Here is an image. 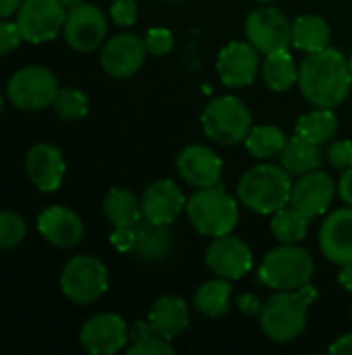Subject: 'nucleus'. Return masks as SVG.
<instances>
[{"label":"nucleus","instance_id":"nucleus-1","mask_svg":"<svg viewBox=\"0 0 352 355\" xmlns=\"http://www.w3.org/2000/svg\"><path fill=\"white\" fill-rule=\"evenodd\" d=\"M352 75L349 60L340 50L326 48L305 56L299 69L303 96L317 108H336L351 94Z\"/></svg>","mask_w":352,"mask_h":355},{"label":"nucleus","instance_id":"nucleus-2","mask_svg":"<svg viewBox=\"0 0 352 355\" xmlns=\"http://www.w3.org/2000/svg\"><path fill=\"white\" fill-rule=\"evenodd\" d=\"M317 297V291L307 283L295 291H276L261 308L259 322L268 339L276 343L295 341L309 318V306Z\"/></svg>","mask_w":352,"mask_h":355},{"label":"nucleus","instance_id":"nucleus-3","mask_svg":"<svg viewBox=\"0 0 352 355\" xmlns=\"http://www.w3.org/2000/svg\"><path fill=\"white\" fill-rule=\"evenodd\" d=\"M290 191V173L276 164H257L239 181V200L257 214H274L288 206Z\"/></svg>","mask_w":352,"mask_h":355},{"label":"nucleus","instance_id":"nucleus-4","mask_svg":"<svg viewBox=\"0 0 352 355\" xmlns=\"http://www.w3.org/2000/svg\"><path fill=\"white\" fill-rule=\"evenodd\" d=\"M185 210L195 231L207 237H220L232 233L239 220L237 200L220 185L195 191L189 198Z\"/></svg>","mask_w":352,"mask_h":355},{"label":"nucleus","instance_id":"nucleus-5","mask_svg":"<svg viewBox=\"0 0 352 355\" xmlns=\"http://www.w3.org/2000/svg\"><path fill=\"white\" fill-rule=\"evenodd\" d=\"M315 270V262L311 254L297 243H282L280 248L272 250L261 266H259V281L276 291H295L305 287Z\"/></svg>","mask_w":352,"mask_h":355},{"label":"nucleus","instance_id":"nucleus-6","mask_svg":"<svg viewBox=\"0 0 352 355\" xmlns=\"http://www.w3.org/2000/svg\"><path fill=\"white\" fill-rule=\"evenodd\" d=\"M205 135L222 146H234L247 139L253 129L251 110L234 96H220L212 100L201 114Z\"/></svg>","mask_w":352,"mask_h":355},{"label":"nucleus","instance_id":"nucleus-7","mask_svg":"<svg viewBox=\"0 0 352 355\" xmlns=\"http://www.w3.org/2000/svg\"><path fill=\"white\" fill-rule=\"evenodd\" d=\"M60 287L71 302L81 306L93 304L108 289V270L93 256H75L62 270Z\"/></svg>","mask_w":352,"mask_h":355},{"label":"nucleus","instance_id":"nucleus-8","mask_svg":"<svg viewBox=\"0 0 352 355\" xmlns=\"http://www.w3.org/2000/svg\"><path fill=\"white\" fill-rule=\"evenodd\" d=\"M58 89L56 77L44 67L19 69L8 81V98L21 110H41L52 106Z\"/></svg>","mask_w":352,"mask_h":355},{"label":"nucleus","instance_id":"nucleus-9","mask_svg":"<svg viewBox=\"0 0 352 355\" xmlns=\"http://www.w3.org/2000/svg\"><path fill=\"white\" fill-rule=\"evenodd\" d=\"M66 6L60 0H23L17 10V25L23 40L41 44L58 35L66 21Z\"/></svg>","mask_w":352,"mask_h":355},{"label":"nucleus","instance_id":"nucleus-10","mask_svg":"<svg viewBox=\"0 0 352 355\" xmlns=\"http://www.w3.org/2000/svg\"><path fill=\"white\" fill-rule=\"evenodd\" d=\"M245 35L247 42L266 56L274 52H284L288 50V46H293V23H288V19L280 10L263 6L247 17Z\"/></svg>","mask_w":352,"mask_h":355},{"label":"nucleus","instance_id":"nucleus-11","mask_svg":"<svg viewBox=\"0 0 352 355\" xmlns=\"http://www.w3.org/2000/svg\"><path fill=\"white\" fill-rule=\"evenodd\" d=\"M62 29L71 48L79 52H91L104 42L108 23L98 6L83 2L66 12V21Z\"/></svg>","mask_w":352,"mask_h":355},{"label":"nucleus","instance_id":"nucleus-12","mask_svg":"<svg viewBox=\"0 0 352 355\" xmlns=\"http://www.w3.org/2000/svg\"><path fill=\"white\" fill-rule=\"evenodd\" d=\"M205 264L222 279L239 281L253 266V254L243 239L228 235L214 237L212 245L205 252Z\"/></svg>","mask_w":352,"mask_h":355},{"label":"nucleus","instance_id":"nucleus-13","mask_svg":"<svg viewBox=\"0 0 352 355\" xmlns=\"http://www.w3.org/2000/svg\"><path fill=\"white\" fill-rule=\"evenodd\" d=\"M334 181L328 173L311 171L301 175L297 183H293L290 191V206L297 208L301 214H305L309 220L315 216H322L334 202Z\"/></svg>","mask_w":352,"mask_h":355},{"label":"nucleus","instance_id":"nucleus-14","mask_svg":"<svg viewBox=\"0 0 352 355\" xmlns=\"http://www.w3.org/2000/svg\"><path fill=\"white\" fill-rule=\"evenodd\" d=\"M145 54H147V48L141 37L122 33L104 44L100 60H102V69L110 77L127 79L141 69Z\"/></svg>","mask_w":352,"mask_h":355},{"label":"nucleus","instance_id":"nucleus-15","mask_svg":"<svg viewBox=\"0 0 352 355\" xmlns=\"http://www.w3.org/2000/svg\"><path fill=\"white\" fill-rule=\"evenodd\" d=\"M220 79L228 87L251 85L259 73V50L249 42H230L218 56Z\"/></svg>","mask_w":352,"mask_h":355},{"label":"nucleus","instance_id":"nucleus-16","mask_svg":"<svg viewBox=\"0 0 352 355\" xmlns=\"http://www.w3.org/2000/svg\"><path fill=\"white\" fill-rule=\"evenodd\" d=\"M81 345L93 355H112L129 341V329L116 314H98L81 329Z\"/></svg>","mask_w":352,"mask_h":355},{"label":"nucleus","instance_id":"nucleus-17","mask_svg":"<svg viewBox=\"0 0 352 355\" xmlns=\"http://www.w3.org/2000/svg\"><path fill=\"white\" fill-rule=\"evenodd\" d=\"M178 175L197 189L220 185L222 179V160L216 156L214 150L201 144L187 146L176 158Z\"/></svg>","mask_w":352,"mask_h":355},{"label":"nucleus","instance_id":"nucleus-18","mask_svg":"<svg viewBox=\"0 0 352 355\" xmlns=\"http://www.w3.org/2000/svg\"><path fill=\"white\" fill-rule=\"evenodd\" d=\"M187 202L183 189L172 179H160L151 183L141 198L143 218L158 225H172L185 210Z\"/></svg>","mask_w":352,"mask_h":355},{"label":"nucleus","instance_id":"nucleus-19","mask_svg":"<svg viewBox=\"0 0 352 355\" xmlns=\"http://www.w3.org/2000/svg\"><path fill=\"white\" fill-rule=\"evenodd\" d=\"M319 248L324 256L338 264H351L352 262V208L334 210L319 231Z\"/></svg>","mask_w":352,"mask_h":355},{"label":"nucleus","instance_id":"nucleus-20","mask_svg":"<svg viewBox=\"0 0 352 355\" xmlns=\"http://www.w3.org/2000/svg\"><path fill=\"white\" fill-rule=\"evenodd\" d=\"M25 171L39 191H54L60 187L64 177V158L58 148L50 144H37L25 158Z\"/></svg>","mask_w":352,"mask_h":355},{"label":"nucleus","instance_id":"nucleus-21","mask_svg":"<svg viewBox=\"0 0 352 355\" xmlns=\"http://www.w3.org/2000/svg\"><path fill=\"white\" fill-rule=\"evenodd\" d=\"M37 229L56 248H73L83 239L85 227L81 218L64 208V206H52L44 210L37 218Z\"/></svg>","mask_w":352,"mask_h":355},{"label":"nucleus","instance_id":"nucleus-22","mask_svg":"<svg viewBox=\"0 0 352 355\" xmlns=\"http://www.w3.org/2000/svg\"><path fill=\"white\" fill-rule=\"evenodd\" d=\"M147 322L160 337L172 341L189 327V306L178 295H162L151 306Z\"/></svg>","mask_w":352,"mask_h":355},{"label":"nucleus","instance_id":"nucleus-23","mask_svg":"<svg viewBox=\"0 0 352 355\" xmlns=\"http://www.w3.org/2000/svg\"><path fill=\"white\" fill-rule=\"evenodd\" d=\"M174 237L170 233V225H158L141 218L135 227V248L133 254L143 262L164 260L172 252Z\"/></svg>","mask_w":352,"mask_h":355},{"label":"nucleus","instance_id":"nucleus-24","mask_svg":"<svg viewBox=\"0 0 352 355\" xmlns=\"http://www.w3.org/2000/svg\"><path fill=\"white\" fill-rule=\"evenodd\" d=\"M332 31L326 19L317 15H303L297 17L293 23V46L311 54L330 48Z\"/></svg>","mask_w":352,"mask_h":355},{"label":"nucleus","instance_id":"nucleus-25","mask_svg":"<svg viewBox=\"0 0 352 355\" xmlns=\"http://www.w3.org/2000/svg\"><path fill=\"white\" fill-rule=\"evenodd\" d=\"M104 212L114 229H135L137 223L143 218L141 202L135 198V193L118 187L110 189V193L106 196Z\"/></svg>","mask_w":352,"mask_h":355},{"label":"nucleus","instance_id":"nucleus-26","mask_svg":"<svg viewBox=\"0 0 352 355\" xmlns=\"http://www.w3.org/2000/svg\"><path fill=\"white\" fill-rule=\"evenodd\" d=\"M282 166L290 173V175H305V173H311L315 168H319V150H317V144L305 139L303 135H295L286 141L282 154Z\"/></svg>","mask_w":352,"mask_h":355},{"label":"nucleus","instance_id":"nucleus-27","mask_svg":"<svg viewBox=\"0 0 352 355\" xmlns=\"http://www.w3.org/2000/svg\"><path fill=\"white\" fill-rule=\"evenodd\" d=\"M230 295H232L230 281L220 277L216 281L203 283L197 289V293L193 297V306L199 314H203L207 318H218V316H224L228 312Z\"/></svg>","mask_w":352,"mask_h":355},{"label":"nucleus","instance_id":"nucleus-28","mask_svg":"<svg viewBox=\"0 0 352 355\" xmlns=\"http://www.w3.org/2000/svg\"><path fill=\"white\" fill-rule=\"evenodd\" d=\"M261 77L270 89L288 92L295 83H299V69L288 50L274 52L266 56V62L261 64Z\"/></svg>","mask_w":352,"mask_h":355},{"label":"nucleus","instance_id":"nucleus-29","mask_svg":"<svg viewBox=\"0 0 352 355\" xmlns=\"http://www.w3.org/2000/svg\"><path fill=\"white\" fill-rule=\"evenodd\" d=\"M338 131V121L332 108H315L297 121V133L313 144H328Z\"/></svg>","mask_w":352,"mask_h":355},{"label":"nucleus","instance_id":"nucleus-30","mask_svg":"<svg viewBox=\"0 0 352 355\" xmlns=\"http://www.w3.org/2000/svg\"><path fill=\"white\" fill-rule=\"evenodd\" d=\"M286 141L288 137L282 129L274 125H261L251 129V133L245 139V146L251 152V156H255L257 160H270L282 154Z\"/></svg>","mask_w":352,"mask_h":355},{"label":"nucleus","instance_id":"nucleus-31","mask_svg":"<svg viewBox=\"0 0 352 355\" xmlns=\"http://www.w3.org/2000/svg\"><path fill=\"white\" fill-rule=\"evenodd\" d=\"M272 233L280 243H299L307 237L309 218L301 214L293 206H284L278 212H274L272 218Z\"/></svg>","mask_w":352,"mask_h":355},{"label":"nucleus","instance_id":"nucleus-32","mask_svg":"<svg viewBox=\"0 0 352 355\" xmlns=\"http://www.w3.org/2000/svg\"><path fill=\"white\" fill-rule=\"evenodd\" d=\"M131 345H129V355H172L174 347L170 345L168 339L160 337L149 322H137L129 335Z\"/></svg>","mask_w":352,"mask_h":355},{"label":"nucleus","instance_id":"nucleus-33","mask_svg":"<svg viewBox=\"0 0 352 355\" xmlns=\"http://www.w3.org/2000/svg\"><path fill=\"white\" fill-rule=\"evenodd\" d=\"M54 110L60 119L73 121V119H83L89 110V100L81 89L75 87H62L58 89L54 98Z\"/></svg>","mask_w":352,"mask_h":355},{"label":"nucleus","instance_id":"nucleus-34","mask_svg":"<svg viewBox=\"0 0 352 355\" xmlns=\"http://www.w3.org/2000/svg\"><path fill=\"white\" fill-rule=\"evenodd\" d=\"M27 235L25 220L15 212H0V250L19 245Z\"/></svg>","mask_w":352,"mask_h":355},{"label":"nucleus","instance_id":"nucleus-35","mask_svg":"<svg viewBox=\"0 0 352 355\" xmlns=\"http://www.w3.org/2000/svg\"><path fill=\"white\" fill-rule=\"evenodd\" d=\"M145 48L149 54L154 56H164L172 50L174 46V37H172V31L166 29V27H151L145 35Z\"/></svg>","mask_w":352,"mask_h":355},{"label":"nucleus","instance_id":"nucleus-36","mask_svg":"<svg viewBox=\"0 0 352 355\" xmlns=\"http://www.w3.org/2000/svg\"><path fill=\"white\" fill-rule=\"evenodd\" d=\"M328 162L338 168V171H346L352 166V141L342 139L330 146L328 150Z\"/></svg>","mask_w":352,"mask_h":355},{"label":"nucleus","instance_id":"nucleus-37","mask_svg":"<svg viewBox=\"0 0 352 355\" xmlns=\"http://www.w3.org/2000/svg\"><path fill=\"white\" fill-rule=\"evenodd\" d=\"M110 15L116 25L129 27L137 19V2L135 0H114L110 6Z\"/></svg>","mask_w":352,"mask_h":355},{"label":"nucleus","instance_id":"nucleus-38","mask_svg":"<svg viewBox=\"0 0 352 355\" xmlns=\"http://www.w3.org/2000/svg\"><path fill=\"white\" fill-rule=\"evenodd\" d=\"M23 40V33L17 25V21H0V54L12 52Z\"/></svg>","mask_w":352,"mask_h":355},{"label":"nucleus","instance_id":"nucleus-39","mask_svg":"<svg viewBox=\"0 0 352 355\" xmlns=\"http://www.w3.org/2000/svg\"><path fill=\"white\" fill-rule=\"evenodd\" d=\"M110 243L118 252H133L135 248V229H114Z\"/></svg>","mask_w":352,"mask_h":355},{"label":"nucleus","instance_id":"nucleus-40","mask_svg":"<svg viewBox=\"0 0 352 355\" xmlns=\"http://www.w3.org/2000/svg\"><path fill=\"white\" fill-rule=\"evenodd\" d=\"M338 191H340V198L346 202V206L352 208V166L342 173L340 183H338Z\"/></svg>","mask_w":352,"mask_h":355},{"label":"nucleus","instance_id":"nucleus-41","mask_svg":"<svg viewBox=\"0 0 352 355\" xmlns=\"http://www.w3.org/2000/svg\"><path fill=\"white\" fill-rule=\"evenodd\" d=\"M330 354L336 355H352V333L351 335H344L340 337L332 347H330Z\"/></svg>","mask_w":352,"mask_h":355},{"label":"nucleus","instance_id":"nucleus-42","mask_svg":"<svg viewBox=\"0 0 352 355\" xmlns=\"http://www.w3.org/2000/svg\"><path fill=\"white\" fill-rule=\"evenodd\" d=\"M239 306H241V310H245L247 314H261V304L255 300V297H251V295H243L241 300H239Z\"/></svg>","mask_w":352,"mask_h":355},{"label":"nucleus","instance_id":"nucleus-43","mask_svg":"<svg viewBox=\"0 0 352 355\" xmlns=\"http://www.w3.org/2000/svg\"><path fill=\"white\" fill-rule=\"evenodd\" d=\"M21 4H23V0H0V19L17 12Z\"/></svg>","mask_w":352,"mask_h":355},{"label":"nucleus","instance_id":"nucleus-44","mask_svg":"<svg viewBox=\"0 0 352 355\" xmlns=\"http://www.w3.org/2000/svg\"><path fill=\"white\" fill-rule=\"evenodd\" d=\"M338 281H340V285H342L349 293H352V262L342 266V270H340V275H338Z\"/></svg>","mask_w":352,"mask_h":355},{"label":"nucleus","instance_id":"nucleus-45","mask_svg":"<svg viewBox=\"0 0 352 355\" xmlns=\"http://www.w3.org/2000/svg\"><path fill=\"white\" fill-rule=\"evenodd\" d=\"M64 6H66V10H71V8H75V6H79V4H83L85 0H60Z\"/></svg>","mask_w":352,"mask_h":355},{"label":"nucleus","instance_id":"nucleus-46","mask_svg":"<svg viewBox=\"0 0 352 355\" xmlns=\"http://www.w3.org/2000/svg\"><path fill=\"white\" fill-rule=\"evenodd\" d=\"M255 2H259V4H270L272 0H255Z\"/></svg>","mask_w":352,"mask_h":355},{"label":"nucleus","instance_id":"nucleus-47","mask_svg":"<svg viewBox=\"0 0 352 355\" xmlns=\"http://www.w3.org/2000/svg\"><path fill=\"white\" fill-rule=\"evenodd\" d=\"M349 69H351V75H352V54H351V58H349Z\"/></svg>","mask_w":352,"mask_h":355},{"label":"nucleus","instance_id":"nucleus-48","mask_svg":"<svg viewBox=\"0 0 352 355\" xmlns=\"http://www.w3.org/2000/svg\"><path fill=\"white\" fill-rule=\"evenodd\" d=\"M170 2H178V0H170Z\"/></svg>","mask_w":352,"mask_h":355}]
</instances>
